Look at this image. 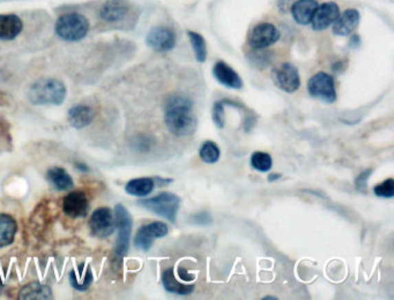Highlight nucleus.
I'll return each mask as SVG.
<instances>
[{
    "mask_svg": "<svg viewBox=\"0 0 394 300\" xmlns=\"http://www.w3.org/2000/svg\"><path fill=\"white\" fill-rule=\"evenodd\" d=\"M164 122L175 137H188L195 133L198 120L191 100L184 95L171 96L164 105Z\"/></svg>",
    "mask_w": 394,
    "mask_h": 300,
    "instance_id": "obj_1",
    "label": "nucleus"
},
{
    "mask_svg": "<svg viewBox=\"0 0 394 300\" xmlns=\"http://www.w3.org/2000/svg\"><path fill=\"white\" fill-rule=\"evenodd\" d=\"M66 97L65 84L57 79H40L30 86L28 100L34 105H59Z\"/></svg>",
    "mask_w": 394,
    "mask_h": 300,
    "instance_id": "obj_2",
    "label": "nucleus"
},
{
    "mask_svg": "<svg viewBox=\"0 0 394 300\" xmlns=\"http://www.w3.org/2000/svg\"><path fill=\"white\" fill-rule=\"evenodd\" d=\"M89 27V21L85 15L78 12H69L57 19L54 30L57 36L66 42H79L87 36Z\"/></svg>",
    "mask_w": 394,
    "mask_h": 300,
    "instance_id": "obj_3",
    "label": "nucleus"
},
{
    "mask_svg": "<svg viewBox=\"0 0 394 300\" xmlns=\"http://www.w3.org/2000/svg\"><path fill=\"white\" fill-rule=\"evenodd\" d=\"M181 199L173 193H160L159 196H153L149 199L140 200L139 206L151 210L152 213L166 218L171 223H176L178 210L181 208Z\"/></svg>",
    "mask_w": 394,
    "mask_h": 300,
    "instance_id": "obj_4",
    "label": "nucleus"
},
{
    "mask_svg": "<svg viewBox=\"0 0 394 300\" xmlns=\"http://www.w3.org/2000/svg\"><path fill=\"white\" fill-rule=\"evenodd\" d=\"M307 91L312 97L329 104L336 101V82L329 73L318 72L312 76L307 81Z\"/></svg>",
    "mask_w": 394,
    "mask_h": 300,
    "instance_id": "obj_5",
    "label": "nucleus"
},
{
    "mask_svg": "<svg viewBox=\"0 0 394 300\" xmlns=\"http://www.w3.org/2000/svg\"><path fill=\"white\" fill-rule=\"evenodd\" d=\"M116 225L118 229L115 253L118 257H124L130 249L131 233H132V217L123 205L115 207Z\"/></svg>",
    "mask_w": 394,
    "mask_h": 300,
    "instance_id": "obj_6",
    "label": "nucleus"
},
{
    "mask_svg": "<svg viewBox=\"0 0 394 300\" xmlns=\"http://www.w3.org/2000/svg\"><path fill=\"white\" fill-rule=\"evenodd\" d=\"M272 80L276 87L288 94L295 93L300 87V78L298 69L290 62H283L272 71Z\"/></svg>",
    "mask_w": 394,
    "mask_h": 300,
    "instance_id": "obj_7",
    "label": "nucleus"
},
{
    "mask_svg": "<svg viewBox=\"0 0 394 300\" xmlns=\"http://www.w3.org/2000/svg\"><path fill=\"white\" fill-rule=\"evenodd\" d=\"M281 37L280 30L272 23L263 22L256 25L249 36V45L253 50H265L274 45Z\"/></svg>",
    "mask_w": 394,
    "mask_h": 300,
    "instance_id": "obj_8",
    "label": "nucleus"
},
{
    "mask_svg": "<svg viewBox=\"0 0 394 300\" xmlns=\"http://www.w3.org/2000/svg\"><path fill=\"white\" fill-rule=\"evenodd\" d=\"M168 232H169V228L163 222H153L149 224L142 225V228L138 230L135 238H134V246L138 250L147 252L151 250L155 239L166 237Z\"/></svg>",
    "mask_w": 394,
    "mask_h": 300,
    "instance_id": "obj_9",
    "label": "nucleus"
},
{
    "mask_svg": "<svg viewBox=\"0 0 394 300\" xmlns=\"http://www.w3.org/2000/svg\"><path fill=\"white\" fill-rule=\"evenodd\" d=\"M116 228V221L113 220L111 210L103 207L95 210L91 214V220H89V230L91 235L98 238H107L111 235Z\"/></svg>",
    "mask_w": 394,
    "mask_h": 300,
    "instance_id": "obj_10",
    "label": "nucleus"
},
{
    "mask_svg": "<svg viewBox=\"0 0 394 300\" xmlns=\"http://www.w3.org/2000/svg\"><path fill=\"white\" fill-rule=\"evenodd\" d=\"M146 42L149 47L157 52H168L173 50L176 45V34L168 27H154L149 30L146 37Z\"/></svg>",
    "mask_w": 394,
    "mask_h": 300,
    "instance_id": "obj_11",
    "label": "nucleus"
},
{
    "mask_svg": "<svg viewBox=\"0 0 394 300\" xmlns=\"http://www.w3.org/2000/svg\"><path fill=\"white\" fill-rule=\"evenodd\" d=\"M131 4L129 0H105L98 14L102 21L108 23H120L129 16Z\"/></svg>",
    "mask_w": 394,
    "mask_h": 300,
    "instance_id": "obj_12",
    "label": "nucleus"
},
{
    "mask_svg": "<svg viewBox=\"0 0 394 300\" xmlns=\"http://www.w3.org/2000/svg\"><path fill=\"white\" fill-rule=\"evenodd\" d=\"M339 15H340V8L336 3L329 1V3L318 5L311 20L312 30L315 32L327 30L336 21Z\"/></svg>",
    "mask_w": 394,
    "mask_h": 300,
    "instance_id": "obj_13",
    "label": "nucleus"
},
{
    "mask_svg": "<svg viewBox=\"0 0 394 300\" xmlns=\"http://www.w3.org/2000/svg\"><path fill=\"white\" fill-rule=\"evenodd\" d=\"M89 203L87 196L81 191L71 192L63 200V210L67 216L72 218H81L88 214Z\"/></svg>",
    "mask_w": 394,
    "mask_h": 300,
    "instance_id": "obj_14",
    "label": "nucleus"
},
{
    "mask_svg": "<svg viewBox=\"0 0 394 300\" xmlns=\"http://www.w3.org/2000/svg\"><path fill=\"white\" fill-rule=\"evenodd\" d=\"M361 21V14L355 8H348L342 14L339 15L333 23V34L336 36H349L358 30Z\"/></svg>",
    "mask_w": 394,
    "mask_h": 300,
    "instance_id": "obj_15",
    "label": "nucleus"
},
{
    "mask_svg": "<svg viewBox=\"0 0 394 300\" xmlns=\"http://www.w3.org/2000/svg\"><path fill=\"white\" fill-rule=\"evenodd\" d=\"M213 76L219 84L230 89H242L243 81L239 73L224 62H217L213 67Z\"/></svg>",
    "mask_w": 394,
    "mask_h": 300,
    "instance_id": "obj_16",
    "label": "nucleus"
},
{
    "mask_svg": "<svg viewBox=\"0 0 394 300\" xmlns=\"http://www.w3.org/2000/svg\"><path fill=\"white\" fill-rule=\"evenodd\" d=\"M318 5L317 0H296L290 10L294 21L300 25H310Z\"/></svg>",
    "mask_w": 394,
    "mask_h": 300,
    "instance_id": "obj_17",
    "label": "nucleus"
},
{
    "mask_svg": "<svg viewBox=\"0 0 394 300\" xmlns=\"http://www.w3.org/2000/svg\"><path fill=\"white\" fill-rule=\"evenodd\" d=\"M23 21L17 14H0V41H13L22 33Z\"/></svg>",
    "mask_w": 394,
    "mask_h": 300,
    "instance_id": "obj_18",
    "label": "nucleus"
},
{
    "mask_svg": "<svg viewBox=\"0 0 394 300\" xmlns=\"http://www.w3.org/2000/svg\"><path fill=\"white\" fill-rule=\"evenodd\" d=\"M94 110L85 104H78L69 108L67 113V119L71 126L74 128H85L91 125L94 120Z\"/></svg>",
    "mask_w": 394,
    "mask_h": 300,
    "instance_id": "obj_19",
    "label": "nucleus"
},
{
    "mask_svg": "<svg viewBox=\"0 0 394 300\" xmlns=\"http://www.w3.org/2000/svg\"><path fill=\"white\" fill-rule=\"evenodd\" d=\"M162 283L164 289L168 292L178 295V296H188V295H191L195 291V286L193 284H182V283L178 282L176 277H175L173 268H169V269H166L163 273Z\"/></svg>",
    "mask_w": 394,
    "mask_h": 300,
    "instance_id": "obj_20",
    "label": "nucleus"
},
{
    "mask_svg": "<svg viewBox=\"0 0 394 300\" xmlns=\"http://www.w3.org/2000/svg\"><path fill=\"white\" fill-rule=\"evenodd\" d=\"M18 225L13 217L8 214H0V249L11 245L14 242Z\"/></svg>",
    "mask_w": 394,
    "mask_h": 300,
    "instance_id": "obj_21",
    "label": "nucleus"
},
{
    "mask_svg": "<svg viewBox=\"0 0 394 300\" xmlns=\"http://www.w3.org/2000/svg\"><path fill=\"white\" fill-rule=\"evenodd\" d=\"M20 299L47 300L52 298V291L49 286L41 283H30L22 288L19 293Z\"/></svg>",
    "mask_w": 394,
    "mask_h": 300,
    "instance_id": "obj_22",
    "label": "nucleus"
},
{
    "mask_svg": "<svg viewBox=\"0 0 394 300\" xmlns=\"http://www.w3.org/2000/svg\"><path fill=\"white\" fill-rule=\"evenodd\" d=\"M154 187H155V179H153V178H135V179H132L127 183V186H125V191L130 196L142 198V196L151 194Z\"/></svg>",
    "mask_w": 394,
    "mask_h": 300,
    "instance_id": "obj_23",
    "label": "nucleus"
},
{
    "mask_svg": "<svg viewBox=\"0 0 394 300\" xmlns=\"http://www.w3.org/2000/svg\"><path fill=\"white\" fill-rule=\"evenodd\" d=\"M47 178L51 185L58 191H69L73 187L72 177L63 168H51L50 170L47 171Z\"/></svg>",
    "mask_w": 394,
    "mask_h": 300,
    "instance_id": "obj_24",
    "label": "nucleus"
},
{
    "mask_svg": "<svg viewBox=\"0 0 394 300\" xmlns=\"http://www.w3.org/2000/svg\"><path fill=\"white\" fill-rule=\"evenodd\" d=\"M188 40L191 43L193 51H195V58L199 62H205L207 59V45L206 41L203 35L195 33V32H188Z\"/></svg>",
    "mask_w": 394,
    "mask_h": 300,
    "instance_id": "obj_25",
    "label": "nucleus"
},
{
    "mask_svg": "<svg viewBox=\"0 0 394 300\" xmlns=\"http://www.w3.org/2000/svg\"><path fill=\"white\" fill-rule=\"evenodd\" d=\"M220 148L213 141H205L200 147L199 156L207 164H214L220 159Z\"/></svg>",
    "mask_w": 394,
    "mask_h": 300,
    "instance_id": "obj_26",
    "label": "nucleus"
},
{
    "mask_svg": "<svg viewBox=\"0 0 394 300\" xmlns=\"http://www.w3.org/2000/svg\"><path fill=\"white\" fill-rule=\"evenodd\" d=\"M251 165H252L254 170L259 171V172H268L272 169V157L270 154L264 152H254L251 156Z\"/></svg>",
    "mask_w": 394,
    "mask_h": 300,
    "instance_id": "obj_27",
    "label": "nucleus"
},
{
    "mask_svg": "<svg viewBox=\"0 0 394 300\" xmlns=\"http://www.w3.org/2000/svg\"><path fill=\"white\" fill-rule=\"evenodd\" d=\"M85 277H80V274H76V270H72L69 273V283L71 286L74 288V289L78 290V291H86V290L91 286V283H93V274H91V268H88L86 274H85Z\"/></svg>",
    "mask_w": 394,
    "mask_h": 300,
    "instance_id": "obj_28",
    "label": "nucleus"
},
{
    "mask_svg": "<svg viewBox=\"0 0 394 300\" xmlns=\"http://www.w3.org/2000/svg\"><path fill=\"white\" fill-rule=\"evenodd\" d=\"M373 193L375 196H380V198H385V199H391L394 196V181L392 178H388L386 181L380 183L373 187Z\"/></svg>",
    "mask_w": 394,
    "mask_h": 300,
    "instance_id": "obj_29",
    "label": "nucleus"
},
{
    "mask_svg": "<svg viewBox=\"0 0 394 300\" xmlns=\"http://www.w3.org/2000/svg\"><path fill=\"white\" fill-rule=\"evenodd\" d=\"M224 100L214 103L212 110V118L217 128H223L226 125V113H224Z\"/></svg>",
    "mask_w": 394,
    "mask_h": 300,
    "instance_id": "obj_30",
    "label": "nucleus"
},
{
    "mask_svg": "<svg viewBox=\"0 0 394 300\" xmlns=\"http://www.w3.org/2000/svg\"><path fill=\"white\" fill-rule=\"evenodd\" d=\"M373 169H369V170L363 171L361 174H358L355 179V187L358 191L361 193H366V185H368V181H369L370 176L373 174Z\"/></svg>",
    "mask_w": 394,
    "mask_h": 300,
    "instance_id": "obj_31",
    "label": "nucleus"
},
{
    "mask_svg": "<svg viewBox=\"0 0 394 300\" xmlns=\"http://www.w3.org/2000/svg\"><path fill=\"white\" fill-rule=\"evenodd\" d=\"M210 220H212V218H210V215H208L206 211L198 213L193 216V221H195L197 224H210Z\"/></svg>",
    "mask_w": 394,
    "mask_h": 300,
    "instance_id": "obj_32",
    "label": "nucleus"
},
{
    "mask_svg": "<svg viewBox=\"0 0 394 300\" xmlns=\"http://www.w3.org/2000/svg\"><path fill=\"white\" fill-rule=\"evenodd\" d=\"M178 274H179V277H181L183 281H186V282H191V281H193V279H195V276L188 274L184 268H179V269H178Z\"/></svg>",
    "mask_w": 394,
    "mask_h": 300,
    "instance_id": "obj_33",
    "label": "nucleus"
},
{
    "mask_svg": "<svg viewBox=\"0 0 394 300\" xmlns=\"http://www.w3.org/2000/svg\"><path fill=\"white\" fill-rule=\"evenodd\" d=\"M283 177V174H268V181H270V183H273V181H278V179H280V178Z\"/></svg>",
    "mask_w": 394,
    "mask_h": 300,
    "instance_id": "obj_34",
    "label": "nucleus"
},
{
    "mask_svg": "<svg viewBox=\"0 0 394 300\" xmlns=\"http://www.w3.org/2000/svg\"><path fill=\"white\" fill-rule=\"evenodd\" d=\"M76 168L81 171H88V168L86 165H83V164H76Z\"/></svg>",
    "mask_w": 394,
    "mask_h": 300,
    "instance_id": "obj_35",
    "label": "nucleus"
},
{
    "mask_svg": "<svg viewBox=\"0 0 394 300\" xmlns=\"http://www.w3.org/2000/svg\"><path fill=\"white\" fill-rule=\"evenodd\" d=\"M263 299H278L276 297H265Z\"/></svg>",
    "mask_w": 394,
    "mask_h": 300,
    "instance_id": "obj_36",
    "label": "nucleus"
},
{
    "mask_svg": "<svg viewBox=\"0 0 394 300\" xmlns=\"http://www.w3.org/2000/svg\"><path fill=\"white\" fill-rule=\"evenodd\" d=\"M0 286H1V281H0Z\"/></svg>",
    "mask_w": 394,
    "mask_h": 300,
    "instance_id": "obj_37",
    "label": "nucleus"
}]
</instances>
